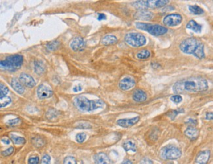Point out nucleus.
Segmentation results:
<instances>
[{"label":"nucleus","instance_id":"44","mask_svg":"<svg viewBox=\"0 0 213 164\" xmlns=\"http://www.w3.org/2000/svg\"><path fill=\"white\" fill-rule=\"evenodd\" d=\"M106 19V16L103 13H99L98 16V20H105Z\"/></svg>","mask_w":213,"mask_h":164},{"label":"nucleus","instance_id":"31","mask_svg":"<svg viewBox=\"0 0 213 164\" xmlns=\"http://www.w3.org/2000/svg\"><path fill=\"white\" fill-rule=\"evenodd\" d=\"M59 42L57 41H53L47 44L46 47L49 51H54L59 47Z\"/></svg>","mask_w":213,"mask_h":164},{"label":"nucleus","instance_id":"29","mask_svg":"<svg viewBox=\"0 0 213 164\" xmlns=\"http://www.w3.org/2000/svg\"><path fill=\"white\" fill-rule=\"evenodd\" d=\"M11 102V99L9 96H6L0 99V107L4 108L8 106Z\"/></svg>","mask_w":213,"mask_h":164},{"label":"nucleus","instance_id":"14","mask_svg":"<svg viewBox=\"0 0 213 164\" xmlns=\"http://www.w3.org/2000/svg\"><path fill=\"white\" fill-rule=\"evenodd\" d=\"M140 120V116L134 117L131 119H121L117 121V124L124 128H128L136 124Z\"/></svg>","mask_w":213,"mask_h":164},{"label":"nucleus","instance_id":"5","mask_svg":"<svg viewBox=\"0 0 213 164\" xmlns=\"http://www.w3.org/2000/svg\"><path fill=\"white\" fill-rule=\"evenodd\" d=\"M168 0H147V1H137L133 6L138 10H146L147 9L162 8L167 5Z\"/></svg>","mask_w":213,"mask_h":164},{"label":"nucleus","instance_id":"4","mask_svg":"<svg viewBox=\"0 0 213 164\" xmlns=\"http://www.w3.org/2000/svg\"><path fill=\"white\" fill-rule=\"evenodd\" d=\"M136 27L140 30L146 31L150 34H152L155 36H159L165 34L167 32L168 30L159 24H151L148 23H137L135 24Z\"/></svg>","mask_w":213,"mask_h":164},{"label":"nucleus","instance_id":"1","mask_svg":"<svg viewBox=\"0 0 213 164\" xmlns=\"http://www.w3.org/2000/svg\"><path fill=\"white\" fill-rule=\"evenodd\" d=\"M209 85L208 82L201 77H194L187 80H180L174 84L173 91L174 93H182L184 91L191 92H202L207 90Z\"/></svg>","mask_w":213,"mask_h":164},{"label":"nucleus","instance_id":"23","mask_svg":"<svg viewBox=\"0 0 213 164\" xmlns=\"http://www.w3.org/2000/svg\"><path fill=\"white\" fill-rule=\"evenodd\" d=\"M186 28L193 30L194 32L196 33H201V29H202L201 25L199 24L198 23H197L194 20H190L189 23L186 25Z\"/></svg>","mask_w":213,"mask_h":164},{"label":"nucleus","instance_id":"26","mask_svg":"<svg viewBox=\"0 0 213 164\" xmlns=\"http://www.w3.org/2000/svg\"><path fill=\"white\" fill-rule=\"evenodd\" d=\"M10 139H11L12 142L15 145H24L26 142V140L24 138L18 137L13 134L10 135Z\"/></svg>","mask_w":213,"mask_h":164},{"label":"nucleus","instance_id":"3","mask_svg":"<svg viewBox=\"0 0 213 164\" xmlns=\"http://www.w3.org/2000/svg\"><path fill=\"white\" fill-rule=\"evenodd\" d=\"M23 57L20 55H11L6 60H1L0 66L1 69L9 72H15L19 69L23 64Z\"/></svg>","mask_w":213,"mask_h":164},{"label":"nucleus","instance_id":"20","mask_svg":"<svg viewBox=\"0 0 213 164\" xmlns=\"http://www.w3.org/2000/svg\"><path fill=\"white\" fill-rule=\"evenodd\" d=\"M11 84L13 89L18 94H23L24 93L25 89L24 88V86L23 85V84L20 82L19 80L17 78H13Z\"/></svg>","mask_w":213,"mask_h":164},{"label":"nucleus","instance_id":"35","mask_svg":"<svg viewBox=\"0 0 213 164\" xmlns=\"http://www.w3.org/2000/svg\"><path fill=\"white\" fill-rule=\"evenodd\" d=\"M51 159V156L49 154H45L41 158L40 164H50Z\"/></svg>","mask_w":213,"mask_h":164},{"label":"nucleus","instance_id":"8","mask_svg":"<svg viewBox=\"0 0 213 164\" xmlns=\"http://www.w3.org/2000/svg\"><path fill=\"white\" fill-rule=\"evenodd\" d=\"M199 43L195 38H188L184 39L180 45V49L185 54L194 55Z\"/></svg>","mask_w":213,"mask_h":164},{"label":"nucleus","instance_id":"30","mask_svg":"<svg viewBox=\"0 0 213 164\" xmlns=\"http://www.w3.org/2000/svg\"><path fill=\"white\" fill-rule=\"evenodd\" d=\"M8 93H9V89L7 88V87L2 84H0V99L6 96Z\"/></svg>","mask_w":213,"mask_h":164},{"label":"nucleus","instance_id":"34","mask_svg":"<svg viewBox=\"0 0 213 164\" xmlns=\"http://www.w3.org/2000/svg\"><path fill=\"white\" fill-rule=\"evenodd\" d=\"M170 100L174 102V103L178 104L182 101V97L179 95H175L170 97Z\"/></svg>","mask_w":213,"mask_h":164},{"label":"nucleus","instance_id":"2","mask_svg":"<svg viewBox=\"0 0 213 164\" xmlns=\"http://www.w3.org/2000/svg\"><path fill=\"white\" fill-rule=\"evenodd\" d=\"M74 104L80 110L91 112L98 109H102L105 104L102 100H89L84 96H78L74 100Z\"/></svg>","mask_w":213,"mask_h":164},{"label":"nucleus","instance_id":"28","mask_svg":"<svg viewBox=\"0 0 213 164\" xmlns=\"http://www.w3.org/2000/svg\"><path fill=\"white\" fill-rule=\"evenodd\" d=\"M188 9H189V11L192 14H194L199 15V14H202L204 13V11L203 10V9H201L200 7L197 6H190L188 7Z\"/></svg>","mask_w":213,"mask_h":164},{"label":"nucleus","instance_id":"42","mask_svg":"<svg viewBox=\"0 0 213 164\" xmlns=\"http://www.w3.org/2000/svg\"><path fill=\"white\" fill-rule=\"evenodd\" d=\"M205 119L208 120H213V112H207L205 116Z\"/></svg>","mask_w":213,"mask_h":164},{"label":"nucleus","instance_id":"6","mask_svg":"<svg viewBox=\"0 0 213 164\" xmlns=\"http://www.w3.org/2000/svg\"><path fill=\"white\" fill-rule=\"evenodd\" d=\"M125 41L128 45L134 47H142L146 43V37L138 32L128 33L125 37Z\"/></svg>","mask_w":213,"mask_h":164},{"label":"nucleus","instance_id":"18","mask_svg":"<svg viewBox=\"0 0 213 164\" xmlns=\"http://www.w3.org/2000/svg\"><path fill=\"white\" fill-rule=\"evenodd\" d=\"M96 164H110V160L105 153L96 154L94 157Z\"/></svg>","mask_w":213,"mask_h":164},{"label":"nucleus","instance_id":"27","mask_svg":"<svg viewBox=\"0 0 213 164\" xmlns=\"http://www.w3.org/2000/svg\"><path fill=\"white\" fill-rule=\"evenodd\" d=\"M150 52L147 49H144L139 51V52L137 54V57L138 59L143 60V59H147L150 57Z\"/></svg>","mask_w":213,"mask_h":164},{"label":"nucleus","instance_id":"10","mask_svg":"<svg viewBox=\"0 0 213 164\" xmlns=\"http://www.w3.org/2000/svg\"><path fill=\"white\" fill-rule=\"evenodd\" d=\"M53 93L52 89L48 86L45 85H40L37 89V95L40 99H45L50 98L53 95Z\"/></svg>","mask_w":213,"mask_h":164},{"label":"nucleus","instance_id":"12","mask_svg":"<svg viewBox=\"0 0 213 164\" xmlns=\"http://www.w3.org/2000/svg\"><path fill=\"white\" fill-rule=\"evenodd\" d=\"M85 46V42L84 39L80 37H77L74 38L70 42V47L72 49L78 52V51H81L84 50Z\"/></svg>","mask_w":213,"mask_h":164},{"label":"nucleus","instance_id":"39","mask_svg":"<svg viewBox=\"0 0 213 164\" xmlns=\"http://www.w3.org/2000/svg\"><path fill=\"white\" fill-rule=\"evenodd\" d=\"M13 151H14V148H13V147L11 146V147L7 148V149L5 151L2 152V154L5 156H7L11 155V154L13 152Z\"/></svg>","mask_w":213,"mask_h":164},{"label":"nucleus","instance_id":"32","mask_svg":"<svg viewBox=\"0 0 213 164\" xmlns=\"http://www.w3.org/2000/svg\"><path fill=\"white\" fill-rule=\"evenodd\" d=\"M86 137H87V135L85 133H78V134L76 135V141L77 142L82 143L85 141V140L86 139Z\"/></svg>","mask_w":213,"mask_h":164},{"label":"nucleus","instance_id":"21","mask_svg":"<svg viewBox=\"0 0 213 164\" xmlns=\"http://www.w3.org/2000/svg\"><path fill=\"white\" fill-rule=\"evenodd\" d=\"M117 42V38L113 35H106L103 37L101 40V43L104 45H111Z\"/></svg>","mask_w":213,"mask_h":164},{"label":"nucleus","instance_id":"25","mask_svg":"<svg viewBox=\"0 0 213 164\" xmlns=\"http://www.w3.org/2000/svg\"><path fill=\"white\" fill-rule=\"evenodd\" d=\"M125 150L126 152H129L132 151L133 152H137V146L135 145L134 142H133L131 141H128L124 142V144L123 145Z\"/></svg>","mask_w":213,"mask_h":164},{"label":"nucleus","instance_id":"24","mask_svg":"<svg viewBox=\"0 0 213 164\" xmlns=\"http://www.w3.org/2000/svg\"><path fill=\"white\" fill-rule=\"evenodd\" d=\"M195 57L199 59H202L205 57V52H204V45L202 43L199 42L198 47L196 49L195 53L194 54Z\"/></svg>","mask_w":213,"mask_h":164},{"label":"nucleus","instance_id":"46","mask_svg":"<svg viewBox=\"0 0 213 164\" xmlns=\"http://www.w3.org/2000/svg\"><path fill=\"white\" fill-rule=\"evenodd\" d=\"M121 164H133L131 160H124Z\"/></svg>","mask_w":213,"mask_h":164},{"label":"nucleus","instance_id":"38","mask_svg":"<svg viewBox=\"0 0 213 164\" xmlns=\"http://www.w3.org/2000/svg\"><path fill=\"white\" fill-rule=\"evenodd\" d=\"M20 121V120L19 118H15L14 120H9L7 121V124L9 125H11V126H14V125H18Z\"/></svg>","mask_w":213,"mask_h":164},{"label":"nucleus","instance_id":"45","mask_svg":"<svg viewBox=\"0 0 213 164\" xmlns=\"http://www.w3.org/2000/svg\"><path fill=\"white\" fill-rule=\"evenodd\" d=\"M2 142H3V143H5V144H6V145L10 144V140L7 137H3L2 139Z\"/></svg>","mask_w":213,"mask_h":164},{"label":"nucleus","instance_id":"43","mask_svg":"<svg viewBox=\"0 0 213 164\" xmlns=\"http://www.w3.org/2000/svg\"><path fill=\"white\" fill-rule=\"evenodd\" d=\"M81 90H82V86L81 84L76 85L73 88V91L74 92H79V91H81Z\"/></svg>","mask_w":213,"mask_h":164},{"label":"nucleus","instance_id":"11","mask_svg":"<svg viewBox=\"0 0 213 164\" xmlns=\"http://www.w3.org/2000/svg\"><path fill=\"white\" fill-rule=\"evenodd\" d=\"M136 82L131 77L127 76L120 80L119 83V87L121 90L127 91L134 88Z\"/></svg>","mask_w":213,"mask_h":164},{"label":"nucleus","instance_id":"33","mask_svg":"<svg viewBox=\"0 0 213 164\" xmlns=\"http://www.w3.org/2000/svg\"><path fill=\"white\" fill-rule=\"evenodd\" d=\"M63 164H77V161L74 157L67 156L65 158Z\"/></svg>","mask_w":213,"mask_h":164},{"label":"nucleus","instance_id":"7","mask_svg":"<svg viewBox=\"0 0 213 164\" xmlns=\"http://www.w3.org/2000/svg\"><path fill=\"white\" fill-rule=\"evenodd\" d=\"M160 156L164 160H176L181 157L182 151L174 145H167L161 150Z\"/></svg>","mask_w":213,"mask_h":164},{"label":"nucleus","instance_id":"19","mask_svg":"<svg viewBox=\"0 0 213 164\" xmlns=\"http://www.w3.org/2000/svg\"><path fill=\"white\" fill-rule=\"evenodd\" d=\"M133 99L134 101L138 102H142L146 100L147 95L143 90L137 89L133 93Z\"/></svg>","mask_w":213,"mask_h":164},{"label":"nucleus","instance_id":"36","mask_svg":"<svg viewBox=\"0 0 213 164\" xmlns=\"http://www.w3.org/2000/svg\"><path fill=\"white\" fill-rule=\"evenodd\" d=\"M184 110H173L172 112H170V113L168 114V116L170 117L172 120H174V117L176 116V115L178 114L181 112H183Z\"/></svg>","mask_w":213,"mask_h":164},{"label":"nucleus","instance_id":"15","mask_svg":"<svg viewBox=\"0 0 213 164\" xmlns=\"http://www.w3.org/2000/svg\"><path fill=\"white\" fill-rule=\"evenodd\" d=\"M154 17V14L146 10H139L134 14V18L141 20H150Z\"/></svg>","mask_w":213,"mask_h":164},{"label":"nucleus","instance_id":"9","mask_svg":"<svg viewBox=\"0 0 213 164\" xmlns=\"http://www.w3.org/2000/svg\"><path fill=\"white\" fill-rule=\"evenodd\" d=\"M182 20V17L179 14H170L166 16L163 20V24L167 27H176Z\"/></svg>","mask_w":213,"mask_h":164},{"label":"nucleus","instance_id":"13","mask_svg":"<svg viewBox=\"0 0 213 164\" xmlns=\"http://www.w3.org/2000/svg\"><path fill=\"white\" fill-rule=\"evenodd\" d=\"M19 80L24 85L29 88H32L36 85V82L32 77L25 73L20 74Z\"/></svg>","mask_w":213,"mask_h":164},{"label":"nucleus","instance_id":"41","mask_svg":"<svg viewBox=\"0 0 213 164\" xmlns=\"http://www.w3.org/2000/svg\"><path fill=\"white\" fill-rule=\"evenodd\" d=\"M186 124H188V125H190L191 127H194L195 125H197V121L193 119H190L188 120V121L186 122Z\"/></svg>","mask_w":213,"mask_h":164},{"label":"nucleus","instance_id":"16","mask_svg":"<svg viewBox=\"0 0 213 164\" xmlns=\"http://www.w3.org/2000/svg\"><path fill=\"white\" fill-rule=\"evenodd\" d=\"M211 152L209 150H204L201 152L197 156L195 162L197 164H207L209 160Z\"/></svg>","mask_w":213,"mask_h":164},{"label":"nucleus","instance_id":"17","mask_svg":"<svg viewBox=\"0 0 213 164\" xmlns=\"http://www.w3.org/2000/svg\"><path fill=\"white\" fill-rule=\"evenodd\" d=\"M185 135L191 140H195L199 137V131L195 127L190 126L184 131Z\"/></svg>","mask_w":213,"mask_h":164},{"label":"nucleus","instance_id":"37","mask_svg":"<svg viewBox=\"0 0 213 164\" xmlns=\"http://www.w3.org/2000/svg\"><path fill=\"white\" fill-rule=\"evenodd\" d=\"M39 162V158L38 156H32L29 158V164H38Z\"/></svg>","mask_w":213,"mask_h":164},{"label":"nucleus","instance_id":"40","mask_svg":"<svg viewBox=\"0 0 213 164\" xmlns=\"http://www.w3.org/2000/svg\"><path fill=\"white\" fill-rule=\"evenodd\" d=\"M140 164H153V162L148 158H143L140 162Z\"/></svg>","mask_w":213,"mask_h":164},{"label":"nucleus","instance_id":"22","mask_svg":"<svg viewBox=\"0 0 213 164\" xmlns=\"http://www.w3.org/2000/svg\"><path fill=\"white\" fill-rule=\"evenodd\" d=\"M34 70L35 73L38 75H41L45 72V66L41 61L35 60L34 63Z\"/></svg>","mask_w":213,"mask_h":164},{"label":"nucleus","instance_id":"47","mask_svg":"<svg viewBox=\"0 0 213 164\" xmlns=\"http://www.w3.org/2000/svg\"><path fill=\"white\" fill-rule=\"evenodd\" d=\"M57 164H58V163H57Z\"/></svg>","mask_w":213,"mask_h":164}]
</instances>
